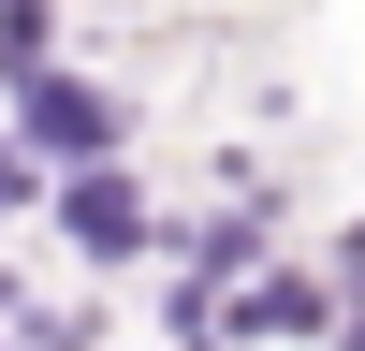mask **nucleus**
<instances>
[{"label":"nucleus","mask_w":365,"mask_h":351,"mask_svg":"<svg viewBox=\"0 0 365 351\" xmlns=\"http://www.w3.org/2000/svg\"><path fill=\"white\" fill-rule=\"evenodd\" d=\"M29 117H44L58 146H103V103H88V88H29Z\"/></svg>","instance_id":"obj_1"}]
</instances>
